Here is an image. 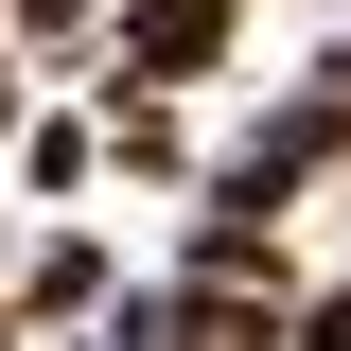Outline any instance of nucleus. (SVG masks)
<instances>
[{
  "instance_id": "nucleus-1",
  "label": "nucleus",
  "mask_w": 351,
  "mask_h": 351,
  "mask_svg": "<svg viewBox=\"0 0 351 351\" xmlns=\"http://www.w3.org/2000/svg\"><path fill=\"white\" fill-rule=\"evenodd\" d=\"M211 36H228V0H141L123 18V71H211Z\"/></svg>"
}]
</instances>
